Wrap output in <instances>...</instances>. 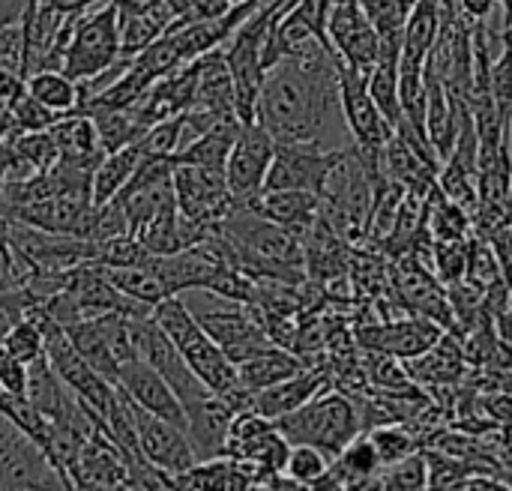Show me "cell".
<instances>
[{
    "label": "cell",
    "mask_w": 512,
    "mask_h": 491,
    "mask_svg": "<svg viewBox=\"0 0 512 491\" xmlns=\"http://www.w3.org/2000/svg\"><path fill=\"white\" fill-rule=\"evenodd\" d=\"M153 258V255H150ZM102 267V264H99ZM105 270V276H108V282L123 294V297H129V300H135V303H141V306H147V309H153V306H159L165 297H171L174 291L168 288V282L153 270V264L147 261V264H135V267H102Z\"/></svg>",
    "instance_id": "d4e9b609"
},
{
    "label": "cell",
    "mask_w": 512,
    "mask_h": 491,
    "mask_svg": "<svg viewBox=\"0 0 512 491\" xmlns=\"http://www.w3.org/2000/svg\"><path fill=\"white\" fill-rule=\"evenodd\" d=\"M0 489H66L48 453L0 411Z\"/></svg>",
    "instance_id": "52a82bcc"
},
{
    "label": "cell",
    "mask_w": 512,
    "mask_h": 491,
    "mask_svg": "<svg viewBox=\"0 0 512 491\" xmlns=\"http://www.w3.org/2000/svg\"><path fill=\"white\" fill-rule=\"evenodd\" d=\"M0 390L12 399H27V363L0 345Z\"/></svg>",
    "instance_id": "f35d334b"
},
{
    "label": "cell",
    "mask_w": 512,
    "mask_h": 491,
    "mask_svg": "<svg viewBox=\"0 0 512 491\" xmlns=\"http://www.w3.org/2000/svg\"><path fill=\"white\" fill-rule=\"evenodd\" d=\"M330 456L312 444H291L288 462H285V474L300 486V489H315L324 474L330 471Z\"/></svg>",
    "instance_id": "1f68e13d"
},
{
    "label": "cell",
    "mask_w": 512,
    "mask_h": 491,
    "mask_svg": "<svg viewBox=\"0 0 512 491\" xmlns=\"http://www.w3.org/2000/svg\"><path fill=\"white\" fill-rule=\"evenodd\" d=\"M9 111H12V123H15V129H12V135L15 132H39V129H51L54 123H57V111H51L48 105H42L39 99H33L30 93H27V87L9 102Z\"/></svg>",
    "instance_id": "8d00e7d4"
},
{
    "label": "cell",
    "mask_w": 512,
    "mask_h": 491,
    "mask_svg": "<svg viewBox=\"0 0 512 491\" xmlns=\"http://www.w3.org/2000/svg\"><path fill=\"white\" fill-rule=\"evenodd\" d=\"M171 21L174 15L165 3L147 12H120V54L123 57L141 54L150 42H156L171 27Z\"/></svg>",
    "instance_id": "4316f807"
},
{
    "label": "cell",
    "mask_w": 512,
    "mask_h": 491,
    "mask_svg": "<svg viewBox=\"0 0 512 491\" xmlns=\"http://www.w3.org/2000/svg\"><path fill=\"white\" fill-rule=\"evenodd\" d=\"M300 369H306L303 357H297L288 348L273 345V348H267V351H261V354L237 363V381H240V387L258 393V390H267V387H273V384L297 375Z\"/></svg>",
    "instance_id": "7402d4cb"
},
{
    "label": "cell",
    "mask_w": 512,
    "mask_h": 491,
    "mask_svg": "<svg viewBox=\"0 0 512 491\" xmlns=\"http://www.w3.org/2000/svg\"><path fill=\"white\" fill-rule=\"evenodd\" d=\"M66 333H69L72 345L78 348V354L108 381H114L117 369L126 360L138 357L129 312H99V315L69 324Z\"/></svg>",
    "instance_id": "5b68a950"
},
{
    "label": "cell",
    "mask_w": 512,
    "mask_h": 491,
    "mask_svg": "<svg viewBox=\"0 0 512 491\" xmlns=\"http://www.w3.org/2000/svg\"><path fill=\"white\" fill-rule=\"evenodd\" d=\"M6 144L12 147V153L18 159H24L27 165H33L39 174L48 171V168H54L57 159H60L57 144H54V138H51L48 129H39V132H15V135L6 138Z\"/></svg>",
    "instance_id": "836d02e7"
},
{
    "label": "cell",
    "mask_w": 512,
    "mask_h": 491,
    "mask_svg": "<svg viewBox=\"0 0 512 491\" xmlns=\"http://www.w3.org/2000/svg\"><path fill=\"white\" fill-rule=\"evenodd\" d=\"M0 345H3L12 357H18L21 363H33L36 357H42V354H45V339H42L39 327H36L30 318H18V321H12V324L6 327V333H3V339H0Z\"/></svg>",
    "instance_id": "d590c367"
},
{
    "label": "cell",
    "mask_w": 512,
    "mask_h": 491,
    "mask_svg": "<svg viewBox=\"0 0 512 491\" xmlns=\"http://www.w3.org/2000/svg\"><path fill=\"white\" fill-rule=\"evenodd\" d=\"M234 3H240V0H234Z\"/></svg>",
    "instance_id": "bcb514c9"
},
{
    "label": "cell",
    "mask_w": 512,
    "mask_h": 491,
    "mask_svg": "<svg viewBox=\"0 0 512 491\" xmlns=\"http://www.w3.org/2000/svg\"><path fill=\"white\" fill-rule=\"evenodd\" d=\"M234 414L237 411L219 393H210L201 402L186 408V435L192 441V450H195L198 462L225 456Z\"/></svg>",
    "instance_id": "e0dca14e"
},
{
    "label": "cell",
    "mask_w": 512,
    "mask_h": 491,
    "mask_svg": "<svg viewBox=\"0 0 512 491\" xmlns=\"http://www.w3.org/2000/svg\"><path fill=\"white\" fill-rule=\"evenodd\" d=\"M372 489H399V491H420L429 489V459L426 453H411L393 465H384L381 474L372 480Z\"/></svg>",
    "instance_id": "4dcf8cb0"
},
{
    "label": "cell",
    "mask_w": 512,
    "mask_h": 491,
    "mask_svg": "<svg viewBox=\"0 0 512 491\" xmlns=\"http://www.w3.org/2000/svg\"><path fill=\"white\" fill-rule=\"evenodd\" d=\"M273 156H276V138L258 120L243 123L225 165V180L237 204H246L258 192H264Z\"/></svg>",
    "instance_id": "30bf717a"
},
{
    "label": "cell",
    "mask_w": 512,
    "mask_h": 491,
    "mask_svg": "<svg viewBox=\"0 0 512 491\" xmlns=\"http://www.w3.org/2000/svg\"><path fill=\"white\" fill-rule=\"evenodd\" d=\"M195 318L213 336V342L231 357L234 366L276 345L264 333V327H261L252 303H234L231 300V306L201 309V312H195Z\"/></svg>",
    "instance_id": "8fae6325"
},
{
    "label": "cell",
    "mask_w": 512,
    "mask_h": 491,
    "mask_svg": "<svg viewBox=\"0 0 512 491\" xmlns=\"http://www.w3.org/2000/svg\"><path fill=\"white\" fill-rule=\"evenodd\" d=\"M42 3L51 6L54 12H60L63 18H69V15H84L87 9H93L105 0H42Z\"/></svg>",
    "instance_id": "b9f144b4"
},
{
    "label": "cell",
    "mask_w": 512,
    "mask_h": 491,
    "mask_svg": "<svg viewBox=\"0 0 512 491\" xmlns=\"http://www.w3.org/2000/svg\"><path fill=\"white\" fill-rule=\"evenodd\" d=\"M120 57V12L111 0H105L75 18L60 72L72 81H87L114 66Z\"/></svg>",
    "instance_id": "277c9868"
},
{
    "label": "cell",
    "mask_w": 512,
    "mask_h": 491,
    "mask_svg": "<svg viewBox=\"0 0 512 491\" xmlns=\"http://www.w3.org/2000/svg\"><path fill=\"white\" fill-rule=\"evenodd\" d=\"M240 126H243L240 120H222V123L210 126L204 135H198L183 150H177L174 153V162H189V165H204V168L225 171Z\"/></svg>",
    "instance_id": "cb8c5ba5"
},
{
    "label": "cell",
    "mask_w": 512,
    "mask_h": 491,
    "mask_svg": "<svg viewBox=\"0 0 512 491\" xmlns=\"http://www.w3.org/2000/svg\"><path fill=\"white\" fill-rule=\"evenodd\" d=\"M120 12H147L153 6H162L165 0H111Z\"/></svg>",
    "instance_id": "ee69618b"
},
{
    "label": "cell",
    "mask_w": 512,
    "mask_h": 491,
    "mask_svg": "<svg viewBox=\"0 0 512 491\" xmlns=\"http://www.w3.org/2000/svg\"><path fill=\"white\" fill-rule=\"evenodd\" d=\"M174 198L180 216L204 228L222 225L228 213L237 207L225 171L189 165V162H174Z\"/></svg>",
    "instance_id": "8992f818"
},
{
    "label": "cell",
    "mask_w": 512,
    "mask_h": 491,
    "mask_svg": "<svg viewBox=\"0 0 512 491\" xmlns=\"http://www.w3.org/2000/svg\"><path fill=\"white\" fill-rule=\"evenodd\" d=\"M345 150H327L321 141H288L276 144V156L264 189H306L324 195L330 174L342 162Z\"/></svg>",
    "instance_id": "ba28073f"
},
{
    "label": "cell",
    "mask_w": 512,
    "mask_h": 491,
    "mask_svg": "<svg viewBox=\"0 0 512 491\" xmlns=\"http://www.w3.org/2000/svg\"><path fill=\"white\" fill-rule=\"evenodd\" d=\"M369 438H372V444H375V450H378L384 465H393V462H399V459H405V456L420 450L417 432L411 426H405V423H396V420L372 426Z\"/></svg>",
    "instance_id": "d6a6232c"
},
{
    "label": "cell",
    "mask_w": 512,
    "mask_h": 491,
    "mask_svg": "<svg viewBox=\"0 0 512 491\" xmlns=\"http://www.w3.org/2000/svg\"><path fill=\"white\" fill-rule=\"evenodd\" d=\"M132 402V399H129ZM132 417H135V432H138V447L144 453V459L156 468H162L165 474L177 477L183 471H189L198 456L192 450V441L186 435V429L138 408L132 402Z\"/></svg>",
    "instance_id": "4fadbf2b"
},
{
    "label": "cell",
    "mask_w": 512,
    "mask_h": 491,
    "mask_svg": "<svg viewBox=\"0 0 512 491\" xmlns=\"http://www.w3.org/2000/svg\"><path fill=\"white\" fill-rule=\"evenodd\" d=\"M27 93L57 114H72L78 108V81L60 69H39L27 75Z\"/></svg>",
    "instance_id": "f1b7e54d"
},
{
    "label": "cell",
    "mask_w": 512,
    "mask_h": 491,
    "mask_svg": "<svg viewBox=\"0 0 512 491\" xmlns=\"http://www.w3.org/2000/svg\"><path fill=\"white\" fill-rule=\"evenodd\" d=\"M432 261H435V273L444 285L462 282L468 273V240H435Z\"/></svg>",
    "instance_id": "74e56055"
},
{
    "label": "cell",
    "mask_w": 512,
    "mask_h": 491,
    "mask_svg": "<svg viewBox=\"0 0 512 491\" xmlns=\"http://www.w3.org/2000/svg\"><path fill=\"white\" fill-rule=\"evenodd\" d=\"M48 132H51L63 162H72V165H81V168L93 171L99 165V159L105 156V150L99 144V135H96V126H93L90 114H84V111L60 114L57 123Z\"/></svg>",
    "instance_id": "ffe728a7"
},
{
    "label": "cell",
    "mask_w": 512,
    "mask_h": 491,
    "mask_svg": "<svg viewBox=\"0 0 512 491\" xmlns=\"http://www.w3.org/2000/svg\"><path fill=\"white\" fill-rule=\"evenodd\" d=\"M444 27V12H441V0H417L405 18V33H402V54L414 57V60H429L438 33Z\"/></svg>",
    "instance_id": "484cf974"
},
{
    "label": "cell",
    "mask_w": 512,
    "mask_h": 491,
    "mask_svg": "<svg viewBox=\"0 0 512 491\" xmlns=\"http://www.w3.org/2000/svg\"><path fill=\"white\" fill-rule=\"evenodd\" d=\"M498 0H459V12L468 21H489L498 12Z\"/></svg>",
    "instance_id": "60d3db41"
},
{
    "label": "cell",
    "mask_w": 512,
    "mask_h": 491,
    "mask_svg": "<svg viewBox=\"0 0 512 491\" xmlns=\"http://www.w3.org/2000/svg\"><path fill=\"white\" fill-rule=\"evenodd\" d=\"M153 318L156 324L168 333V339L177 345V351L186 357V363L192 366V372L219 396L231 393L240 381H237V366L231 363V357L213 342V336L201 327V321L195 318V312L183 303L180 294L165 297L159 306H153Z\"/></svg>",
    "instance_id": "7a4b0ae2"
},
{
    "label": "cell",
    "mask_w": 512,
    "mask_h": 491,
    "mask_svg": "<svg viewBox=\"0 0 512 491\" xmlns=\"http://www.w3.org/2000/svg\"><path fill=\"white\" fill-rule=\"evenodd\" d=\"M27 6H30V0H0V27L21 21Z\"/></svg>",
    "instance_id": "7bdbcfd3"
},
{
    "label": "cell",
    "mask_w": 512,
    "mask_h": 491,
    "mask_svg": "<svg viewBox=\"0 0 512 491\" xmlns=\"http://www.w3.org/2000/svg\"><path fill=\"white\" fill-rule=\"evenodd\" d=\"M339 96H342V117L351 129L354 147L366 153H381L384 144L393 138V126L375 105L369 93V72L345 63L339 57Z\"/></svg>",
    "instance_id": "9c48e42d"
},
{
    "label": "cell",
    "mask_w": 512,
    "mask_h": 491,
    "mask_svg": "<svg viewBox=\"0 0 512 491\" xmlns=\"http://www.w3.org/2000/svg\"><path fill=\"white\" fill-rule=\"evenodd\" d=\"M15 123H12V111H9V102H0V141H6L12 135Z\"/></svg>",
    "instance_id": "f6af8a7d"
},
{
    "label": "cell",
    "mask_w": 512,
    "mask_h": 491,
    "mask_svg": "<svg viewBox=\"0 0 512 491\" xmlns=\"http://www.w3.org/2000/svg\"><path fill=\"white\" fill-rule=\"evenodd\" d=\"M327 33H330L333 51L345 63H351L363 72H372V66L384 57L381 33L375 30L372 18L366 15L363 0H333Z\"/></svg>",
    "instance_id": "7c38bea8"
},
{
    "label": "cell",
    "mask_w": 512,
    "mask_h": 491,
    "mask_svg": "<svg viewBox=\"0 0 512 491\" xmlns=\"http://www.w3.org/2000/svg\"><path fill=\"white\" fill-rule=\"evenodd\" d=\"M234 6V0H192L189 9L183 15H177L174 21L177 24H189V21H213V18H222L228 15Z\"/></svg>",
    "instance_id": "ab89813d"
},
{
    "label": "cell",
    "mask_w": 512,
    "mask_h": 491,
    "mask_svg": "<svg viewBox=\"0 0 512 491\" xmlns=\"http://www.w3.org/2000/svg\"><path fill=\"white\" fill-rule=\"evenodd\" d=\"M327 387H330L327 372L309 369V366H306V369H300L297 375H291V378H285V381H279V384H273V387H267V390H258L255 399H252V408L276 423L279 417H285V414L303 408L306 402H312V399H315L321 390H327Z\"/></svg>",
    "instance_id": "d6986e66"
},
{
    "label": "cell",
    "mask_w": 512,
    "mask_h": 491,
    "mask_svg": "<svg viewBox=\"0 0 512 491\" xmlns=\"http://www.w3.org/2000/svg\"><path fill=\"white\" fill-rule=\"evenodd\" d=\"M369 93L375 99V105L381 108V114L387 117V123L396 126L402 123V99H399V57H384L372 66L369 72Z\"/></svg>",
    "instance_id": "f546056e"
},
{
    "label": "cell",
    "mask_w": 512,
    "mask_h": 491,
    "mask_svg": "<svg viewBox=\"0 0 512 491\" xmlns=\"http://www.w3.org/2000/svg\"><path fill=\"white\" fill-rule=\"evenodd\" d=\"M426 225L435 240H468L474 219L459 201L447 198L441 186H435L426 198Z\"/></svg>",
    "instance_id": "83f0119b"
},
{
    "label": "cell",
    "mask_w": 512,
    "mask_h": 491,
    "mask_svg": "<svg viewBox=\"0 0 512 491\" xmlns=\"http://www.w3.org/2000/svg\"><path fill=\"white\" fill-rule=\"evenodd\" d=\"M441 336H444V327L426 315L402 318V321H369L357 327V342L363 348L393 354L399 360H414L426 354Z\"/></svg>",
    "instance_id": "5bb4252c"
},
{
    "label": "cell",
    "mask_w": 512,
    "mask_h": 491,
    "mask_svg": "<svg viewBox=\"0 0 512 491\" xmlns=\"http://www.w3.org/2000/svg\"><path fill=\"white\" fill-rule=\"evenodd\" d=\"M510 30H512V27H510Z\"/></svg>",
    "instance_id": "7dc6e473"
},
{
    "label": "cell",
    "mask_w": 512,
    "mask_h": 491,
    "mask_svg": "<svg viewBox=\"0 0 512 491\" xmlns=\"http://www.w3.org/2000/svg\"><path fill=\"white\" fill-rule=\"evenodd\" d=\"M180 132H183V114L150 123V126L144 129V135L138 138L141 159H162V156H174V153L180 150Z\"/></svg>",
    "instance_id": "e575fe53"
},
{
    "label": "cell",
    "mask_w": 512,
    "mask_h": 491,
    "mask_svg": "<svg viewBox=\"0 0 512 491\" xmlns=\"http://www.w3.org/2000/svg\"><path fill=\"white\" fill-rule=\"evenodd\" d=\"M138 162H141L138 141L135 144H126L120 150L105 153L99 159V165L93 168V177H90V201H93V207H102L111 198H117L120 189L132 180Z\"/></svg>",
    "instance_id": "603a6c76"
},
{
    "label": "cell",
    "mask_w": 512,
    "mask_h": 491,
    "mask_svg": "<svg viewBox=\"0 0 512 491\" xmlns=\"http://www.w3.org/2000/svg\"><path fill=\"white\" fill-rule=\"evenodd\" d=\"M408 363V375L414 384H426V387H447L465 378V348L462 339H453V333L441 336L426 354L405 360Z\"/></svg>",
    "instance_id": "44dd1931"
},
{
    "label": "cell",
    "mask_w": 512,
    "mask_h": 491,
    "mask_svg": "<svg viewBox=\"0 0 512 491\" xmlns=\"http://www.w3.org/2000/svg\"><path fill=\"white\" fill-rule=\"evenodd\" d=\"M243 207H249L252 213L294 231L300 240L321 219V195L306 192V189H264L255 198H249Z\"/></svg>",
    "instance_id": "2e32d148"
},
{
    "label": "cell",
    "mask_w": 512,
    "mask_h": 491,
    "mask_svg": "<svg viewBox=\"0 0 512 491\" xmlns=\"http://www.w3.org/2000/svg\"><path fill=\"white\" fill-rule=\"evenodd\" d=\"M198 60V84H195V102L192 108H204L216 114L219 120H240L237 117V96H234V78L225 60L222 45L195 57ZM243 123V120H240Z\"/></svg>",
    "instance_id": "ac0fdd59"
},
{
    "label": "cell",
    "mask_w": 512,
    "mask_h": 491,
    "mask_svg": "<svg viewBox=\"0 0 512 491\" xmlns=\"http://www.w3.org/2000/svg\"><path fill=\"white\" fill-rule=\"evenodd\" d=\"M111 384H117L138 408H144V411H150V414H156V417H162V420H168V423H174L180 429H186V408H183L180 396L171 390V384L147 360H141V357L126 360L117 369Z\"/></svg>",
    "instance_id": "9a60e30c"
},
{
    "label": "cell",
    "mask_w": 512,
    "mask_h": 491,
    "mask_svg": "<svg viewBox=\"0 0 512 491\" xmlns=\"http://www.w3.org/2000/svg\"><path fill=\"white\" fill-rule=\"evenodd\" d=\"M276 429L291 444H312L336 459L351 438H357L366 426L360 408L345 393H318L303 408L276 420Z\"/></svg>",
    "instance_id": "3957f363"
},
{
    "label": "cell",
    "mask_w": 512,
    "mask_h": 491,
    "mask_svg": "<svg viewBox=\"0 0 512 491\" xmlns=\"http://www.w3.org/2000/svg\"><path fill=\"white\" fill-rule=\"evenodd\" d=\"M336 63L339 54L312 45L267 69L255 120L276 138V144L321 141L333 111L342 108Z\"/></svg>",
    "instance_id": "6da1fadb"
}]
</instances>
